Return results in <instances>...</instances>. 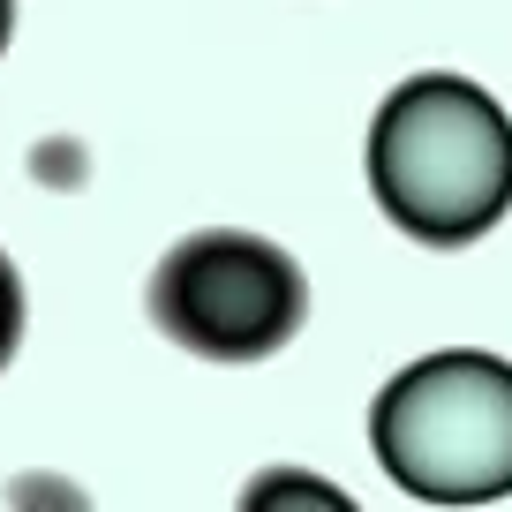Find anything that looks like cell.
I'll return each instance as SVG.
<instances>
[{
  "label": "cell",
  "mask_w": 512,
  "mask_h": 512,
  "mask_svg": "<svg viewBox=\"0 0 512 512\" xmlns=\"http://www.w3.org/2000/svg\"><path fill=\"white\" fill-rule=\"evenodd\" d=\"M16 332H23V287H16V264L0 256V362L16 354Z\"/></svg>",
  "instance_id": "277c9868"
},
{
  "label": "cell",
  "mask_w": 512,
  "mask_h": 512,
  "mask_svg": "<svg viewBox=\"0 0 512 512\" xmlns=\"http://www.w3.org/2000/svg\"><path fill=\"white\" fill-rule=\"evenodd\" d=\"M369 445L384 475L430 505H482L512 490V362L430 354L384 384L369 407Z\"/></svg>",
  "instance_id": "7a4b0ae2"
},
{
  "label": "cell",
  "mask_w": 512,
  "mask_h": 512,
  "mask_svg": "<svg viewBox=\"0 0 512 512\" xmlns=\"http://www.w3.org/2000/svg\"><path fill=\"white\" fill-rule=\"evenodd\" d=\"M0 46H8V0H0Z\"/></svg>",
  "instance_id": "5b68a950"
},
{
  "label": "cell",
  "mask_w": 512,
  "mask_h": 512,
  "mask_svg": "<svg viewBox=\"0 0 512 512\" xmlns=\"http://www.w3.org/2000/svg\"><path fill=\"white\" fill-rule=\"evenodd\" d=\"M309 317V279L279 241L211 226L166 249L151 279V324L174 347L211 354V362H264L279 354Z\"/></svg>",
  "instance_id": "3957f363"
},
{
  "label": "cell",
  "mask_w": 512,
  "mask_h": 512,
  "mask_svg": "<svg viewBox=\"0 0 512 512\" xmlns=\"http://www.w3.org/2000/svg\"><path fill=\"white\" fill-rule=\"evenodd\" d=\"M369 189L400 234L460 249L512 204V121L460 76L400 83L369 128Z\"/></svg>",
  "instance_id": "6da1fadb"
}]
</instances>
